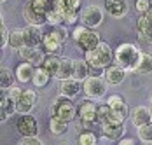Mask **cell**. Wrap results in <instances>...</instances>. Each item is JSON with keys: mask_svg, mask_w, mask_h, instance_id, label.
Masks as SVG:
<instances>
[{"mask_svg": "<svg viewBox=\"0 0 152 145\" xmlns=\"http://www.w3.org/2000/svg\"><path fill=\"white\" fill-rule=\"evenodd\" d=\"M51 77H53V75H51V73L40 65V67L35 68V73H33L31 82H33V86L35 87H46L47 84H49V81H51Z\"/></svg>", "mask_w": 152, "mask_h": 145, "instance_id": "cell-22", "label": "cell"}, {"mask_svg": "<svg viewBox=\"0 0 152 145\" xmlns=\"http://www.w3.org/2000/svg\"><path fill=\"white\" fill-rule=\"evenodd\" d=\"M142 49L135 44H121L115 51H114V63L121 65L126 72H135L138 67V61L142 58Z\"/></svg>", "mask_w": 152, "mask_h": 145, "instance_id": "cell-1", "label": "cell"}, {"mask_svg": "<svg viewBox=\"0 0 152 145\" xmlns=\"http://www.w3.org/2000/svg\"><path fill=\"white\" fill-rule=\"evenodd\" d=\"M4 2H7V0H2V4H4Z\"/></svg>", "mask_w": 152, "mask_h": 145, "instance_id": "cell-40", "label": "cell"}, {"mask_svg": "<svg viewBox=\"0 0 152 145\" xmlns=\"http://www.w3.org/2000/svg\"><path fill=\"white\" fill-rule=\"evenodd\" d=\"M35 65L30 63V61H23V63H19L18 65V68H16V79L19 81V82H31V79H33V73H35Z\"/></svg>", "mask_w": 152, "mask_h": 145, "instance_id": "cell-18", "label": "cell"}, {"mask_svg": "<svg viewBox=\"0 0 152 145\" xmlns=\"http://www.w3.org/2000/svg\"><path fill=\"white\" fill-rule=\"evenodd\" d=\"M66 40V30L61 28V25L53 26L47 33H44V40H42V49L47 54H56L60 51L61 44Z\"/></svg>", "mask_w": 152, "mask_h": 145, "instance_id": "cell-5", "label": "cell"}, {"mask_svg": "<svg viewBox=\"0 0 152 145\" xmlns=\"http://www.w3.org/2000/svg\"><path fill=\"white\" fill-rule=\"evenodd\" d=\"M129 119H131L133 126L140 128V126H143V124L152 121V110H149L147 107H135L129 112Z\"/></svg>", "mask_w": 152, "mask_h": 145, "instance_id": "cell-13", "label": "cell"}, {"mask_svg": "<svg viewBox=\"0 0 152 145\" xmlns=\"http://www.w3.org/2000/svg\"><path fill=\"white\" fill-rule=\"evenodd\" d=\"M103 77H105V81L108 82V84L117 86V84H121L122 81H124V77H126V70L122 68L121 65L112 63V65H108L105 70H103Z\"/></svg>", "mask_w": 152, "mask_h": 145, "instance_id": "cell-11", "label": "cell"}, {"mask_svg": "<svg viewBox=\"0 0 152 145\" xmlns=\"http://www.w3.org/2000/svg\"><path fill=\"white\" fill-rule=\"evenodd\" d=\"M23 14H25V19L28 21V25H37V26H42L44 23H47V16L42 14V12H39V11H37L31 4H28V5L25 7Z\"/></svg>", "mask_w": 152, "mask_h": 145, "instance_id": "cell-19", "label": "cell"}, {"mask_svg": "<svg viewBox=\"0 0 152 145\" xmlns=\"http://www.w3.org/2000/svg\"><path fill=\"white\" fill-rule=\"evenodd\" d=\"M135 7H137V11L140 14H143V12H149V11H151L152 4L149 0H137V2H135Z\"/></svg>", "mask_w": 152, "mask_h": 145, "instance_id": "cell-33", "label": "cell"}, {"mask_svg": "<svg viewBox=\"0 0 152 145\" xmlns=\"http://www.w3.org/2000/svg\"><path fill=\"white\" fill-rule=\"evenodd\" d=\"M89 72H91V65L84 59H75L74 61V77H75L77 81H80V82H84L88 77H89Z\"/></svg>", "mask_w": 152, "mask_h": 145, "instance_id": "cell-21", "label": "cell"}, {"mask_svg": "<svg viewBox=\"0 0 152 145\" xmlns=\"http://www.w3.org/2000/svg\"><path fill=\"white\" fill-rule=\"evenodd\" d=\"M9 45H11V47H14V49H21L23 45H26V40H25V31H23V30H14V31H11Z\"/></svg>", "mask_w": 152, "mask_h": 145, "instance_id": "cell-27", "label": "cell"}, {"mask_svg": "<svg viewBox=\"0 0 152 145\" xmlns=\"http://www.w3.org/2000/svg\"><path fill=\"white\" fill-rule=\"evenodd\" d=\"M74 61L75 59L70 58H61L60 68H58V73H56V79H68V77H74Z\"/></svg>", "mask_w": 152, "mask_h": 145, "instance_id": "cell-24", "label": "cell"}, {"mask_svg": "<svg viewBox=\"0 0 152 145\" xmlns=\"http://www.w3.org/2000/svg\"><path fill=\"white\" fill-rule=\"evenodd\" d=\"M80 21L89 28H96L103 23V11L98 5H88L80 14Z\"/></svg>", "mask_w": 152, "mask_h": 145, "instance_id": "cell-8", "label": "cell"}, {"mask_svg": "<svg viewBox=\"0 0 152 145\" xmlns=\"http://www.w3.org/2000/svg\"><path fill=\"white\" fill-rule=\"evenodd\" d=\"M77 112H79V119L88 124L98 122V105L93 103L91 100H82L77 107Z\"/></svg>", "mask_w": 152, "mask_h": 145, "instance_id": "cell-9", "label": "cell"}, {"mask_svg": "<svg viewBox=\"0 0 152 145\" xmlns=\"http://www.w3.org/2000/svg\"><path fill=\"white\" fill-rule=\"evenodd\" d=\"M21 94H23V89H19V87H16V86H11L9 89H7V96H9L11 100H14L16 103L19 102Z\"/></svg>", "mask_w": 152, "mask_h": 145, "instance_id": "cell-35", "label": "cell"}, {"mask_svg": "<svg viewBox=\"0 0 152 145\" xmlns=\"http://www.w3.org/2000/svg\"><path fill=\"white\" fill-rule=\"evenodd\" d=\"M128 116H129V112H128L126 103L117 105V107H110V114L105 119V122H108V124H124V119Z\"/></svg>", "mask_w": 152, "mask_h": 145, "instance_id": "cell-15", "label": "cell"}, {"mask_svg": "<svg viewBox=\"0 0 152 145\" xmlns=\"http://www.w3.org/2000/svg\"><path fill=\"white\" fill-rule=\"evenodd\" d=\"M47 23L51 25V26H58V25H63L65 23V19H63V14H61L58 9H51L49 12H47Z\"/></svg>", "mask_w": 152, "mask_h": 145, "instance_id": "cell-30", "label": "cell"}, {"mask_svg": "<svg viewBox=\"0 0 152 145\" xmlns=\"http://www.w3.org/2000/svg\"><path fill=\"white\" fill-rule=\"evenodd\" d=\"M86 61L94 70H105L108 65L114 63V51L107 42H100L93 51L86 53Z\"/></svg>", "mask_w": 152, "mask_h": 145, "instance_id": "cell-2", "label": "cell"}, {"mask_svg": "<svg viewBox=\"0 0 152 145\" xmlns=\"http://www.w3.org/2000/svg\"><path fill=\"white\" fill-rule=\"evenodd\" d=\"M131 144H133L131 138H121V140H119V145H131Z\"/></svg>", "mask_w": 152, "mask_h": 145, "instance_id": "cell-39", "label": "cell"}, {"mask_svg": "<svg viewBox=\"0 0 152 145\" xmlns=\"http://www.w3.org/2000/svg\"><path fill=\"white\" fill-rule=\"evenodd\" d=\"M152 72V53L149 51H143L142 53V58L138 61V67L135 68V73L138 75H147Z\"/></svg>", "mask_w": 152, "mask_h": 145, "instance_id": "cell-23", "label": "cell"}, {"mask_svg": "<svg viewBox=\"0 0 152 145\" xmlns=\"http://www.w3.org/2000/svg\"><path fill=\"white\" fill-rule=\"evenodd\" d=\"M77 114H79V112H77V107L74 105L72 98H68V96L60 94V96L54 100V103L51 105V116L60 117V119L66 121V122L74 121Z\"/></svg>", "mask_w": 152, "mask_h": 145, "instance_id": "cell-4", "label": "cell"}, {"mask_svg": "<svg viewBox=\"0 0 152 145\" xmlns=\"http://www.w3.org/2000/svg\"><path fill=\"white\" fill-rule=\"evenodd\" d=\"M35 102H37L35 91H31V89L23 91V94H21V98H19V102H18V114H19V116H21V114H30L31 108L35 107Z\"/></svg>", "mask_w": 152, "mask_h": 145, "instance_id": "cell-12", "label": "cell"}, {"mask_svg": "<svg viewBox=\"0 0 152 145\" xmlns=\"http://www.w3.org/2000/svg\"><path fill=\"white\" fill-rule=\"evenodd\" d=\"M0 28H2V47H5V45L9 44V37H11V33L7 31L5 23H2V25H0Z\"/></svg>", "mask_w": 152, "mask_h": 145, "instance_id": "cell-38", "label": "cell"}, {"mask_svg": "<svg viewBox=\"0 0 152 145\" xmlns=\"http://www.w3.org/2000/svg\"><path fill=\"white\" fill-rule=\"evenodd\" d=\"M63 19H65V25H74L79 19V11H65Z\"/></svg>", "mask_w": 152, "mask_h": 145, "instance_id": "cell-34", "label": "cell"}, {"mask_svg": "<svg viewBox=\"0 0 152 145\" xmlns=\"http://www.w3.org/2000/svg\"><path fill=\"white\" fill-rule=\"evenodd\" d=\"M126 133L124 124H108L103 122V136H107L108 140H114V142H119Z\"/></svg>", "mask_w": 152, "mask_h": 145, "instance_id": "cell-20", "label": "cell"}, {"mask_svg": "<svg viewBox=\"0 0 152 145\" xmlns=\"http://www.w3.org/2000/svg\"><path fill=\"white\" fill-rule=\"evenodd\" d=\"M18 54L23 61H30L35 67H40L46 59V51L39 45H23L21 49H18Z\"/></svg>", "mask_w": 152, "mask_h": 145, "instance_id": "cell-7", "label": "cell"}, {"mask_svg": "<svg viewBox=\"0 0 152 145\" xmlns=\"http://www.w3.org/2000/svg\"><path fill=\"white\" fill-rule=\"evenodd\" d=\"M19 145H42V142L37 138V135L35 136H23L21 140H19Z\"/></svg>", "mask_w": 152, "mask_h": 145, "instance_id": "cell-36", "label": "cell"}, {"mask_svg": "<svg viewBox=\"0 0 152 145\" xmlns=\"http://www.w3.org/2000/svg\"><path fill=\"white\" fill-rule=\"evenodd\" d=\"M107 103H108L110 107H117V105H122V103H124V98H122L121 94H112V96H108Z\"/></svg>", "mask_w": 152, "mask_h": 145, "instance_id": "cell-37", "label": "cell"}, {"mask_svg": "<svg viewBox=\"0 0 152 145\" xmlns=\"http://www.w3.org/2000/svg\"><path fill=\"white\" fill-rule=\"evenodd\" d=\"M58 89H60V94L68 96V98H74L80 91V81H77L75 77L63 79V81H60V87Z\"/></svg>", "mask_w": 152, "mask_h": 145, "instance_id": "cell-14", "label": "cell"}, {"mask_svg": "<svg viewBox=\"0 0 152 145\" xmlns=\"http://www.w3.org/2000/svg\"><path fill=\"white\" fill-rule=\"evenodd\" d=\"M25 31V40H26V45H39L44 40V31L40 30V26L37 25H28L26 28H23Z\"/></svg>", "mask_w": 152, "mask_h": 145, "instance_id": "cell-17", "label": "cell"}, {"mask_svg": "<svg viewBox=\"0 0 152 145\" xmlns=\"http://www.w3.org/2000/svg\"><path fill=\"white\" fill-rule=\"evenodd\" d=\"M66 121H63L60 117L56 116H51V121H49V131L53 133V135H63L65 131H66Z\"/></svg>", "mask_w": 152, "mask_h": 145, "instance_id": "cell-26", "label": "cell"}, {"mask_svg": "<svg viewBox=\"0 0 152 145\" xmlns=\"http://www.w3.org/2000/svg\"><path fill=\"white\" fill-rule=\"evenodd\" d=\"M110 114V105L108 103H102V105H98V122H105V119L108 117Z\"/></svg>", "mask_w": 152, "mask_h": 145, "instance_id": "cell-32", "label": "cell"}, {"mask_svg": "<svg viewBox=\"0 0 152 145\" xmlns=\"http://www.w3.org/2000/svg\"><path fill=\"white\" fill-rule=\"evenodd\" d=\"M107 12L114 18H122L128 14V2L126 0H105Z\"/></svg>", "mask_w": 152, "mask_h": 145, "instance_id": "cell-16", "label": "cell"}, {"mask_svg": "<svg viewBox=\"0 0 152 145\" xmlns=\"http://www.w3.org/2000/svg\"><path fill=\"white\" fill-rule=\"evenodd\" d=\"M2 75H0V87L2 89H9V87L14 84V73L11 68H7V67H4L2 68Z\"/></svg>", "mask_w": 152, "mask_h": 145, "instance_id": "cell-28", "label": "cell"}, {"mask_svg": "<svg viewBox=\"0 0 152 145\" xmlns=\"http://www.w3.org/2000/svg\"><path fill=\"white\" fill-rule=\"evenodd\" d=\"M107 82L105 77L103 75H89L86 81H84V93H86V96L88 98H91V100H98V98H102L103 94L107 93Z\"/></svg>", "mask_w": 152, "mask_h": 145, "instance_id": "cell-6", "label": "cell"}, {"mask_svg": "<svg viewBox=\"0 0 152 145\" xmlns=\"http://www.w3.org/2000/svg\"><path fill=\"white\" fill-rule=\"evenodd\" d=\"M151 103H152V96H151Z\"/></svg>", "mask_w": 152, "mask_h": 145, "instance_id": "cell-41", "label": "cell"}, {"mask_svg": "<svg viewBox=\"0 0 152 145\" xmlns=\"http://www.w3.org/2000/svg\"><path fill=\"white\" fill-rule=\"evenodd\" d=\"M138 138L142 144H152V121L138 128Z\"/></svg>", "mask_w": 152, "mask_h": 145, "instance_id": "cell-29", "label": "cell"}, {"mask_svg": "<svg viewBox=\"0 0 152 145\" xmlns=\"http://www.w3.org/2000/svg\"><path fill=\"white\" fill-rule=\"evenodd\" d=\"M72 37H74L75 44L82 49V51H84V53L93 51L98 44L102 42V40H100V33H98V31H94V28L86 26V25L77 26V28L74 30V33H72Z\"/></svg>", "mask_w": 152, "mask_h": 145, "instance_id": "cell-3", "label": "cell"}, {"mask_svg": "<svg viewBox=\"0 0 152 145\" xmlns=\"http://www.w3.org/2000/svg\"><path fill=\"white\" fill-rule=\"evenodd\" d=\"M16 128L21 133V136H35L39 133L37 119L33 116H30V114H21V117H18Z\"/></svg>", "mask_w": 152, "mask_h": 145, "instance_id": "cell-10", "label": "cell"}, {"mask_svg": "<svg viewBox=\"0 0 152 145\" xmlns=\"http://www.w3.org/2000/svg\"><path fill=\"white\" fill-rule=\"evenodd\" d=\"M60 63H61V58H58L56 54H47L46 59H44V63H42V67H44L53 77H56L58 68H60Z\"/></svg>", "mask_w": 152, "mask_h": 145, "instance_id": "cell-25", "label": "cell"}, {"mask_svg": "<svg viewBox=\"0 0 152 145\" xmlns=\"http://www.w3.org/2000/svg\"><path fill=\"white\" fill-rule=\"evenodd\" d=\"M96 142H98V138H96V135L91 130L79 135V144L80 145H96Z\"/></svg>", "mask_w": 152, "mask_h": 145, "instance_id": "cell-31", "label": "cell"}]
</instances>
